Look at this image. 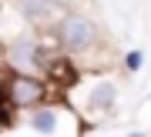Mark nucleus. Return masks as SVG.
<instances>
[{
	"label": "nucleus",
	"instance_id": "nucleus-1",
	"mask_svg": "<svg viewBox=\"0 0 151 137\" xmlns=\"http://www.w3.org/2000/svg\"><path fill=\"white\" fill-rule=\"evenodd\" d=\"M57 37L60 44H64V50H91L97 37H101V30H97V24L94 20H87V17L81 14H64V20H60L57 27Z\"/></svg>",
	"mask_w": 151,
	"mask_h": 137
},
{
	"label": "nucleus",
	"instance_id": "nucleus-2",
	"mask_svg": "<svg viewBox=\"0 0 151 137\" xmlns=\"http://www.w3.org/2000/svg\"><path fill=\"white\" fill-rule=\"evenodd\" d=\"M7 97H10L14 107H37L44 97H47V84L37 80L34 74H14L7 80Z\"/></svg>",
	"mask_w": 151,
	"mask_h": 137
},
{
	"label": "nucleus",
	"instance_id": "nucleus-3",
	"mask_svg": "<svg viewBox=\"0 0 151 137\" xmlns=\"http://www.w3.org/2000/svg\"><path fill=\"white\" fill-rule=\"evenodd\" d=\"M7 60H10V67L17 74H30V70L40 67V47L30 37H20V40H14L7 47Z\"/></svg>",
	"mask_w": 151,
	"mask_h": 137
},
{
	"label": "nucleus",
	"instance_id": "nucleus-4",
	"mask_svg": "<svg viewBox=\"0 0 151 137\" xmlns=\"http://www.w3.org/2000/svg\"><path fill=\"white\" fill-rule=\"evenodd\" d=\"M20 14L27 17L30 24L47 27L50 20H64V14H67V10H60L54 0H20Z\"/></svg>",
	"mask_w": 151,
	"mask_h": 137
},
{
	"label": "nucleus",
	"instance_id": "nucleus-5",
	"mask_svg": "<svg viewBox=\"0 0 151 137\" xmlns=\"http://www.w3.org/2000/svg\"><path fill=\"white\" fill-rule=\"evenodd\" d=\"M47 80H54L57 87L77 84V67H74V60H70V57H54V60L47 64Z\"/></svg>",
	"mask_w": 151,
	"mask_h": 137
},
{
	"label": "nucleus",
	"instance_id": "nucleus-6",
	"mask_svg": "<svg viewBox=\"0 0 151 137\" xmlns=\"http://www.w3.org/2000/svg\"><path fill=\"white\" fill-rule=\"evenodd\" d=\"M87 107L91 111H97V114H104V111H111L114 107V84H97L94 90H91V97H87Z\"/></svg>",
	"mask_w": 151,
	"mask_h": 137
},
{
	"label": "nucleus",
	"instance_id": "nucleus-7",
	"mask_svg": "<svg viewBox=\"0 0 151 137\" xmlns=\"http://www.w3.org/2000/svg\"><path fill=\"white\" fill-rule=\"evenodd\" d=\"M30 127L37 134H54L57 131V114L54 111H37V114L30 117Z\"/></svg>",
	"mask_w": 151,
	"mask_h": 137
},
{
	"label": "nucleus",
	"instance_id": "nucleus-8",
	"mask_svg": "<svg viewBox=\"0 0 151 137\" xmlns=\"http://www.w3.org/2000/svg\"><path fill=\"white\" fill-rule=\"evenodd\" d=\"M14 111H17V107L10 104V97H7L4 90H0V127H10V117H14Z\"/></svg>",
	"mask_w": 151,
	"mask_h": 137
},
{
	"label": "nucleus",
	"instance_id": "nucleus-9",
	"mask_svg": "<svg viewBox=\"0 0 151 137\" xmlns=\"http://www.w3.org/2000/svg\"><path fill=\"white\" fill-rule=\"evenodd\" d=\"M141 64H145V54H141V50H128V54H124V67H128L131 74L141 70Z\"/></svg>",
	"mask_w": 151,
	"mask_h": 137
},
{
	"label": "nucleus",
	"instance_id": "nucleus-10",
	"mask_svg": "<svg viewBox=\"0 0 151 137\" xmlns=\"http://www.w3.org/2000/svg\"><path fill=\"white\" fill-rule=\"evenodd\" d=\"M131 137H145V134H131Z\"/></svg>",
	"mask_w": 151,
	"mask_h": 137
}]
</instances>
